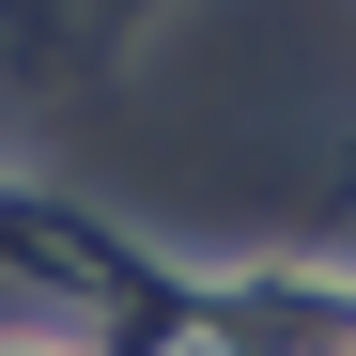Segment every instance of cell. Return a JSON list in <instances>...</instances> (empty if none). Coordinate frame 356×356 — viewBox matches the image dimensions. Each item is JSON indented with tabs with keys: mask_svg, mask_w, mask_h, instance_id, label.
<instances>
[{
	"mask_svg": "<svg viewBox=\"0 0 356 356\" xmlns=\"http://www.w3.org/2000/svg\"><path fill=\"white\" fill-rule=\"evenodd\" d=\"M0 356H63V341H0Z\"/></svg>",
	"mask_w": 356,
	"mask_h": 356,
	"instance_id": "6da1fadb",
	"label": "cell"
}]
</instances>
